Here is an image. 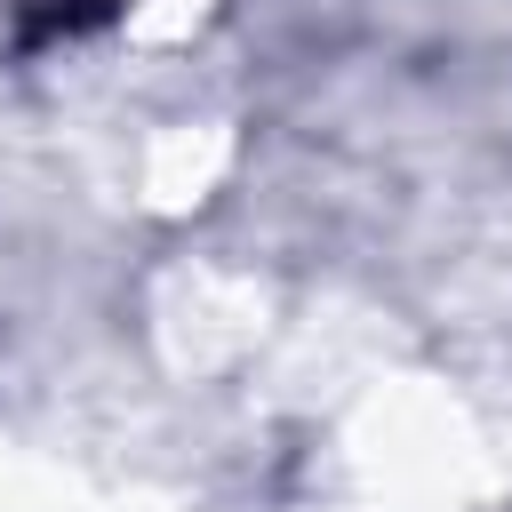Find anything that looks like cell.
Segmentation results:
<instances>
[{"label": "cell", "instance_id": "6da1fadb", "mask_svg": "<svg viewBox=\"0 0 512 512\" xmlns=\"http://www.w3.org/2000/svg\"><path fill=\"white\" fill-rule=\"evenodd\" d=\"M112 16H120V0H16V48H56Z\"/></svg>", "mask_w": 512, "mask_h": 512}]
</instances>
